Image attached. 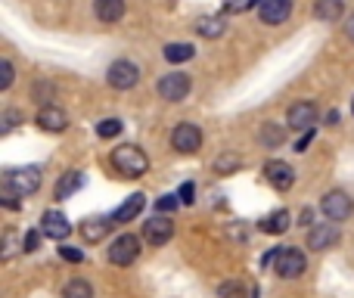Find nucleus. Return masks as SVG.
Segmentation results:
<instances>
[{
  "mask_svg": "<svg viewBox=\"0 0 354 298\" xmlns=\"http://www.w3.org/2000/svg\"><path fill=\"white\" fill-rule=\"evenodd\" d=\"M255 3H261V0H224V10L227 12H245V10H252Z\"/></svg>",
  "mask_w": 354,
  "mask_h": 298,
  "instance_id": "c756f323",
  "label": "nucleus"
},
{
  "mask_svg": "<svg viewBox=\"0 0 354 298\" xmlns=\"http://www.w3.org/2000/svg\"><path fill=\"white\" fill-rule=\"evenodd\" d=\"M106 81H109V87H115V91H131V87L140 81V68L131 59H115L109 66V72H106Z\"/></svg>",
  "mask_w": 354,
  "mask_h": 298,
  "instance_id": "39448f33",
  "label": "nucleus"
},
{
  "mask_svg": "<svg viewBox=\"0 0 354 298\" xmlns=\"http://www.w3.org/2000/svg\"><path fill=\"white\" fill-rule=\"evenodd\" d=\"M37 245H41V233H37V230H28V233H25V239H22V249H25V252H35Z\"/></svg>",
  "mask_w": 354,
  "mask_h": 298,
  "instance_id": "473e14b6",
  "label": "nucleus"
},
{
  "mask_svg": "<svg viewBox=\"0 0 354 298\" xmlns=\"http://www.w3.org/2000/svg\"><path fill=\"white\" fill-rule=\"evenodd\" d=\"M196 56L193 44H168L165 47V59L168 62H189Z\"/></svg>",
  "mask_w": 354,
  "mask_h": 298,
  "instance_id": "b1692460",
  "label": "nucleus"
},
{
  "mask_svg": "<svg viewBox=\"0 0 354 298\" xmlns=\"http://www.w3.org/2000/svg\"><path fill=\"white\" fill-rule=\"evenodd\" d=\"M311 140H314V128H308L305 134H301L299 140H295V152H305L308 147H311Z\"/></svg>",
  "mask_w": 354,
  "mask_h": 298,
  "instance_id": "c9c22d12",
  "label": "nucleus"
},
{
  "mask_svg": "<svg viewBox=\"0 0 354 298\" xmlns=\"http://www.w3.org/2000/svg\"><path fill=\"white\" fill-rule=\"evenodd\" d=\"M189 93V75L183 72H171V75H162L159 81V97L168 100V103H180V100H187Z\"/></svg>",
  "mask_w": 354,
  "mask_h": 298,
  "instance_id": "0eeeda50",
  "label": "nucleus"
},
{
  "mask_svg": "<svg viewBox=\"0 0 354 298\" xmlns=\"http://www.w3.org/2000/svg\"><path fill=\"white\" fill-rule=\"evenodd\" d=\"M81 187H84V174L81 171H66L59 177V183H56V199H72Z\"/></svg>",
  "mask_w": 354,
  "mask_h": 298,
  "instance_id": "a211bd4d",
  "label": "nucleus"
},
{
  "mask_svg": "<svg viewBox=\"0 0 354 298\" xmlns=\"http://www.w3.org/2000/svg\"><path fill=\"white\" fill-rule=\"evenodd\" d=\"M314 122H317V106H314V103L289 106V112H286V124H289V128L308 131V128H314Z\"/></svg>",
  "mask_w": 354,
  "mask_h": 298,
  "instance_id": "f8f14e48",
  "label": "nucleus"
},
{
  "mask_svg": "<svg viewBox=\"0 0 354 298\" xmlns=\"http://www.w3.org/2000/svg\"><path fill=\"white\" fill-rule=\"evenodd\" d=\"M12 78H16V75H12V62L3 59V62H0V91H10Z\"/></svg>",
  "mask_w": 354,
  "mask_h": 298,
  "instance_id": "cd10ccee",
  "label": "nucleus"
},
{
  "mask_svg": "<svg viewBox=\"0 0 354 298\" xmlns=\"http://www.w3.org/2000/svg\"><path fill=\"white\" fill-rule=\"evenodd\" d=\"M16 122H22V115H19V112H6L3 115V131H12L16 128Z\"/></svg>",
  "mask_w": 354,
  "mask_h": 298,
  "instance_id": "e433bc0d",
  "label": "nucleus"
},
{
  "mask_svg": "<svg viewBox=\"0 0 354 298\" xmlns=\"http://www.w3.org/2000/svg\"><path fill=\"white\" fill-rule=\"evenodd\" d=\"M177 205H180V196H162V199L156 202V208H159L162 214H165V212H174Z\"/></svg>",
  "mask_w": 354,
  "mask_h": 298,
  "instance_id": "7c9ffc66",
  "label": "nucleus"
},
{
  "mask_svg": "<svg viewBox=\"0 0 354 298\" xmlns=\"http://www.w3.org/2000/svg\"><path fill=\"white\" fill-rule=\"evenodd\" d=\"M342 12H345L342 0H317V3H314V16L324 19V22H339Z\"/></svg>",
  "mask_w": 354,
  "mask_h": 298,
  "instance_id": "4be33fe9",
  "label": "nucleus"
},
{
  "mask_svg": "<svg viewBox=\"0 0 354 298\" xmlns=\"http://www.w3.org/2000/svg\"><path fill=\"white\" fill-rule=\"evenodd\" d=\"M93 12H97L100 22H118L124 16V0H97L93 3Z\"/></svg>",
  "mask_w": 354,
  "mask_h": 298,
  "instance_id": "aec40b11",
  "label": "nucleus"
},
{
  "mask_svg": "<svg viewBox=\"0 0 354 298\" xmlns=\"http://www.w3.org/2000/svg\"><path fill=\"white\" fill-rule=\"evenodd\" d=\"M143 205H147V196L134 193V196H128V199H124L115 212H112V218H115V224H128V221H134L137 214L143 212Z\"/></svg>",
  "mask_w": 354,
  "mask_h": 298,
  "instance_id": "f3484780",
  "label": "nucleus"
},
{
  "mask_svg": "<svg viewBox=\"0 0 354 298\" xmlns=\"http://www.w3.org/2000/svg\"><path fill=\"white\" fill-rule=\"evenodd\" d=\"M308 268L305 261V252L295 249V245H280L274 255V270L283 277V280H295V277H301Z\"/></svg>",
  "mask_w": 354,
  "mask_h": 298,
  "instance_id": "f03ea898",
  "label": "nucleus"
},
{
  "mask_svg": "<svg viewBox=\"0 0 354 298\" xmlns=\"http://www.w3.org/2000/svg\"><path fill=\"white\" fill-rule=\"evenodd\" d=\"M236 165H239V158H236V156H227V158L221 156L218 162H214V168H218L221 174H224V171H233V168H236Z\"/></svg>",
  "mask_w": 354,
  "mask_h": 298,
  "instance_id": "72a5a7b5",
  "label": "nucleus"
},
{
  "mask_svg": "<svg viewBox=\"0 0 354 298\" xmlns=\"http://www.w3.org/2000/svg\"><path fill=\"white\" fill-rule=\"evenodd\" d=\"M59 255L66 258V261H75V264H81V261H84V252H81V249H72V245H62V249H59Z\"/></svg>",
  "mask_w": 354,
  "mask_h": 298,
  "instance_id": "2f4dec72",
  "label": "nucleus"
},
{
  "mask_svg": "<svg viewBox=\"0 0 354 298\" xmlns=\"http://www.w3.org/2000/svg\"><path fill=\"white\" fill-rule=\"evenodd\" d=\"M351 112H354V100H351Z\"/></svg>",
  "mask_w": 354,
  "mask_h": 298,
  "instance_id": "4c0bfd02",
  "label": "nucleus"
},
{
  "mask_svg": "<svg viewBox=\"0 0 354 298\" xmlns=\"http://www.w3.org/2000/svg\"><path fill=\"white\" fill-rule=\"evenodd\" d=\"M137 255H140V239L131 236V233H122V236L109 245V261L115 264V268H128V264H134Z\"/></svg>",
  "mask_w": 354,
  "mask_h": 298,
  "instance_id": "423d86ee",
  "label": "nucleus"
},
{
  "mask_svg": "<svg viewBox=\"0 0 354 298\" xmlns=\"http://www.w3.org/2000/svg\"><path fill=\"white\" fill-rule=\"evenodd\" d=\"M227 28V19L224 16H199V22H196V31H199L202 37H208V41H214V37H221Z\"/></svg>",
  "mask_w": 354,
  "mask_h": 298,
  "instance_id": "412c9836",
  "label": "nucleus"
},
{
  "mask_svg": "<svg viewBox=\"0 0 354 298\" xmlns=\"http://www.w3.org/2000/svg\"><path fill=\"white\" fill-rule=\"evenodd\" d=\"M286 140V128L277 122H264L261 124V143L264 147H280V143Z\"/></svg>",
  "mask_w": 354,
  "mask_h": 298,
  "instance_id": "5701e85b",
  "label": "nucleus"
},
{
  "mask_svg": "<svg viewBox=\"0 0 354 298\" xmlns=\"http://www.w3.org/2000/svg\"><path fill=\"white\" fill-rule=\"evenodd\" d=\"M264 177H268V183L274 189H289L295 183V168L289 162H280V158H270L268 165H264Z\"/></svg>",
  "mask_w": 354,
  "mask_h": 298,
  "instance_id": "6e6552de",
  "label": "nucleus"
},
{
  "mask_svg": "<svg viewBox=\"0 0 354 298\" xmlns=\"http://www.w3.org/2000/svg\"><path fill=\"white\" fill-rule=\"evenodd\" d=\"M124 131V124L118 122V118H103V122L97 124V137H103V140H112V137H118Z\"/></svg>",
  "mask_w": 354,
  "mask_h": 298,
  "instance_id": "a878e982",
  "label": "nucleus"
},
{
  "mask_svg": "<svg viewBox=\"0 0 354 298\" xmlns=\"http://www.w3.org/2000/svg\"><path fill=\"white\" fill-rule=\"evenodd\" d=\"M41 233L44 236H50V239H66L68 233H72V224H68V218L62 212H44Z\"/></svg>",
  "mask_w": 354,
  "mask_h": 298,
  "instance_id": "2eb2a0df",
  "label": "nucleus"
},
{
  "mask_svg": "<svg viewBox=\"0 0 354 298\" xmlns=\"http://www.w3.org/2000/svg\"><path fill=\"white\" fill-rule=\"evenodd\" d=\"M171 236H174V221H168L165 214L149 218L147 224H143V239H147L149 245H165Z\"/></svg>",
  "mask_w": 354,
  "mask_h": 298,
  "instance_id": "1a4fd4ad",
  "label": "nucleus"
},
{
  "mask_svg": "<svg viewBox=\"0 0 354 298\" xmlns=\"http://www.w3.org/2000/svg\"><path fill=\"white\" fill-rule=\"evenodd\" d=\"M177 196H180V202H183V205H189V202H193V196H196L193 180H187V183H183V187L177 189Z\"/></svg>",
  "mask_w": 354,
  "mask_h": 298,
  "instance_id": "f704fd0d",
  "label": "nucleus"
},
{
  "mask_svg": "<svg viewBox=\"0 0 354 298\" xmlns=\"http://www.w3.org/2000/svg\"><path fill=\"white\" fill-rule=\"evenodd\" d=\"M112 224H115V218H106V214H93V218H84L81 221V236L87 239V243H100V239L106 236V233L112 230Z\"/></svg>",
  "mask_w": 354,
  "mask_h": 298,
  "instance_id": "4468645a",
  "label": "nucleus"
},
{
  "mask_svg": "<svg viewBox=\"0 0 354 298\" xmlns=\"http://www.w3.org/2000/svg\"><path fill=\"white\" fill-rule=\"evenodd\" d=\"M336 243H339V230L333 224H314L311 233H308V249H314V252L333 249Z\"/></svg>",
  "mask_w": 354,
  "mask_h": 298,
  "instance_id": "dca6fc26",
  "label": "nucleus"
},
{
  "mask_svg": "<svg viewBox=\"0 0 354 298\" xmlns=\"http://www.w3.org/2000/svg\"><path fill=\"white\" fill-rule=\"evenodd\" d=\"M289 224H292V214H289L286 208H280V212H274V214H268V218H261V233L280 236V233L289 230Z\"/></svg>",
  "mask_w": 354,
  "mask_h": 298,
  "instance_id": "6ab92c4d",
  "label": "nucleus"
},
{
  "mask_svg": "<svg viewBox=\"0 0 354 298\" xmlns=\"http://www.w3.org/2000/svg\"><path fill=\"white\" fill-rule=\"evenodd\" d=\"M171 143H174L177 152H196V149L202 147V131L196 128V124L183 122V124H177V128H174Z\"/></svg>",
  "mask_w": 354,
  "mask_h": 298,
  "instance_id": "9b49d317",
  "label": "nucleus"
},
{
  "mask_svg": "<svg viewBox=\"0 0 354 298\" xmlns=\"http://www.w3.org/2000/svg\"><path fill=\"white\" fill-rule=\"evenodd\" d=\"M0 199H3V205L10 208V212H16V208H19V199H22V196H19L12 187H6V183H3V189H0Z\"/></svg>",
  "mask_w": 354,
  "mask_h": 298,
  "instance_id": "c85d7f7f",
  "label": "nucleus"
},
{
  "mask_svg": "<svg viewBox=\"0 0 354 298\" xmlns=\"http://www.w3.org/2000/svg\"><path fill=\"white\" fill-rule=\"evenodd\" d=\"M62 298H93V289H91V283H84V280H72L62 289Z\"/></svg>",
  "mask_w": 354,
  "mask_h": 298,
  "instance_id": "393cba45",
  "label": "nucleus"
},
{
  "mask_svg": "<svg viewBox=\"0 0 354 298\" xmlns=\"http://www.w3.org/2000/svg\"><path fill=\"white\" fill-rule=\"evenodd\" d=\"M292 12V0H261L258 3V16L264 25H283Z\"/></svg>",
  "mask_w": 354,
  "mask_h": 298,
  "instance_id": "9d476101",
  "label": "nucleus"
},
{
  "mask_svg": "<svg viewBox=\"0 0 354 298\" xmlns=\"http://www.w3.org/2000/svg\"><path fill=\"white\" fill-rule=\"evenodd\" d=\"M218 298H249V292H245L243 283L227 280V283H221L218 286Z\"/></svg>",
  "mask_w": 354,
  "mask_h": 298,
  "instance_id": "bb28decb",
  "label": "nucleus"
},
{
  "mask_svg": "<svg viewBox=\"0 0 354 298\" xmlns=\"http://www.w3.org/2000/svg\"><path fill=\"white\" fill-rule=\"evenodd\" d=\"M112 168H115L122 177H143L149 171V158L140 147L124 143V147L112 149Z\"/></svg>",
  "mask_w": 354,
  "mask_h": 298,
  "instance_id": "f257e3e1",
  "label": "nucleus"
},
{
  "mask_svg": "<svg viewBox=\"0 0 354 298\" xmlns=\"http://www.w3.org/2000/svg\"><path fill=\"white\" fill-rule=\"evenodd\" d=\"M3 183L12 187L19 196H31L37 187H41V168L35 165H25V168H12L3 174Z\"/></svg>",
  "mask_w": 354,
  "mask_h": 298,
  "instance_id": "7ed1b4c3",
  "label": "nucleus"
},
{
  "mask_svg": "<svg viewBox=\"0 0 354 298\" xmlns=\"http://www.w3.org/2000/svg\"><path fill=\"white\" fill-rule=\"evenodd\" d=\"M320 212L330 221H348L354 214V199L348 193H342V189H333V193H326L320 199Z\"/></svg>",
  "mask_w": 354,
  "mask_h": 298,
  "instance_id": "20e7f679",
  "label": "nucleus"
},
{
  "mask_svg": "<svg viewBox=\"0 0 354 298\" xmlns=\"http://www.w3.org/2000/svg\"><path fill=\"white\" fill-rule=\"evenodd\" d=\"M37 128L50 131V134H62V131L68 128V115L59 106H41V112H37Z\"/></svg>",
  "mask_w": 354,
  "mask_h": 298,
  "instance_id": "ddd939ff",
  "label": "nucleus"
}]
</instances>
